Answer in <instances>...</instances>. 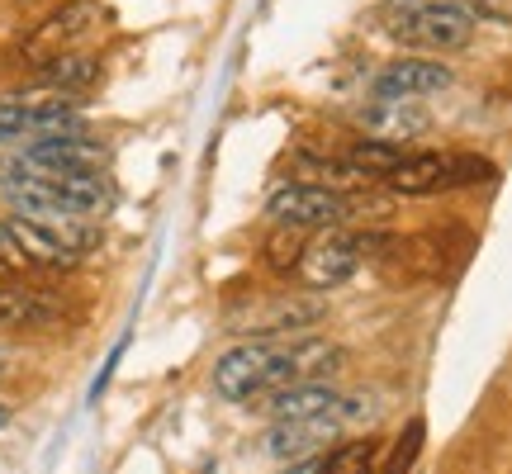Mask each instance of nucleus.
<instances>
[{
  "mask_svg": "<svg viewBox=\"0 0 512 474\" xmlns=\"http://www.w3.org/2000/svg\"><path fill=\"white\" fill-rule=\"evenodd\" d=\"M389 38L422 53H456L475 38L479 19L460 0H389Z\"/></svg>",
  "mask_w": 512,
  "mask_h": 474,
  "instance_id": "nucleus-1",
  "label": "nucleus"
},
{
  "mask_svg": "<svg viewBox=\"0 0 512 474\" xmlns=\"http://www.w3.org/2000/svg\"><path fill=\"white\" fill-rule=\"evenodd\" d=\"M214 389L228 403H252L275 394V389H285V342L256 337V342L228 347L214 361Z\"/></svg>",
  "mask_w": 512,
  "mask_h": 474,
  "instance_id": "nucleus-2",
  "label": "nucleus"
},
{
  "mask_svg": "<svg viewBox=\"0 0 512 474\" xmlns=\"http://www.w3.org/2000/svg\"><path fill=\"white\" fill-rule=\"evenodd\" d=\"M479 181H494V166L479 157H456V152H403V162L384 176V185L403 200H427V195L465 190Z\"/></svg>",
  "mask_w": 512,
  "mask_h": 474,
  "instance_id": "nucleus-3",
  "label": "nucleus"
},
{
  "mask_svg": "<svg viewBox=\"0 0 512 474\" xmlns=\"http://www.w3.org/2000/svg\"><path fill=\"white\" fill-rule=\"evenodd\" d=\"M266 219L280 223V228H299V233L342 228V223H347V195H342V190H328V185L285 181L280 190H271Z\"/></svg>",
  "mask_w": 512,
  "mask_h": 474,
  "instance_id": "nucleus-4",
  "label": "nucleus"
},
{
  "mask_svg": "<svg viewBox=\"0 0 512 474\" xmlns=\"http://www.w3.org/2000/svg\"><path fill=\"white\" fill-rule=\"evenodd\" d=\"M366 252H370V242L361 233H347V223L342 228H323L313 242H304L294 271H299V280L309 290H337V285H347L351 275L361 271Z\"/></svg>",
  "mask_w": 512,
  "mask_h": 474,
  "instance_id": "nucleus-5",
  "label": "nucleus"
},
{
  "mask_svg": "<svg viewBox=\"0 0 512 474\" xmlns=\"http://www.w3.org/2000/svg\"><path fill=\"white\" fill-rule=\"evenodd\" d=\"M67 128H81V114H76L72 95L43 91L38 95H15V100H0V143H34V138H48V133H67Z\"/></svg>",
  "mask_w": 512,
  "mask_h": 474,
  "instance_id": "nucleus-6",
  "label": "nucleus"
},
{
  "mask_svg": "<svg viewBox=\"0 0 512 474\" xmlns=\"http://www.w3.org/2000/svg\"><path fill=\"white\" fill-rule=\"evenodd\" d=\"M95 24H100V5H95V0H62L53 15H43L34 29H29V38L19 43V57H24L29 67H43V62H53V57L72 53Z\"/></svg>",
  "mask_w": 512,
  "mask_h": 474,
  "instance_id": "nucleus-7",
  "label": "nucleus"
},
{
  "mask_svg": "<svg viewBox=\"0 0 512 474\" xmlns=\"http://www.w3.org/2000/svg\"><path fill=\"white\" fill-rule=\"evenodd\" d=\"M456 81V72L432 53H413V57H394V62H384L375 81H370V91L375 100H422V95H437L446 91Z\"/></svg>",
  "mask_w": 512,
  "mask_h": 474,
  "instance_id": "nucleus-8",
  "label": "nucleus"
},
{
  "mask_svg": "<svg viewBox=\"0 0 512 474\" xmlns=\"http://www.w3.org/2000/svg\"><path fill=\"white\" fill-rule=\"evenodd\" d=\"M19 152L34 166H43V171H100L105 166V143H95L91 133H81V128L34 138V143H24Z\"/></svg>",
  "mask_w": 512,
  "mask_h": 474,
  "instance_id": "nucleus-9",
  "label": "nucleus"
},
{
  "mask_svg": "<svg viewBox=\"0 0 512 474\" xmlns=\"http://www.w3.org/2000/svg\"><path fill=\"white\" fill-rule=\"evenodd\" d=\"M271 399V413L275 422H309V418H323V413H332L337 403H342V394L337 389H328L323 380H304V384H285V389H275V394H266Z\"/></svg>",
  "mask_w": 512,
  "mask_h": 474,
  "instance_id": "nucleus-10",
  "label": "nucleus"
},
{
  "mask_svg": "<svg viewBox=\"0 0 512 474\" xmlns=\"http://www.w3.org/2000/svg\"><path fill=\"white\" fill-rule=\"evenodd\" d=\"M57 299L24 285H0V332H34L57 323Z\"/></svg>",
  "mask_w": 512,
  "mask_h": 474,
  "instance_id": "nucleus-11",
  "label": "nucleus"
},
{
  "mask_svg": "<svg viewBox=\"0 0 512 474\" xmlns=\"http://www.w3.org/2000/svg\"><path fill=\"white\" fill-rule=\"evenodd\" d=\"M5 228H10V237H15L19 256H24V266H48V271H72L81 256H72L62 242H57L48 228H38L34 219H24V214H15V219H5Z\"/></svg>",
  "mask_w": 512,
  "mask_h": 474,
  "instance_id": "nucleus-12",
  "label": "nucleus"
},
{
  "mask_svg": "<svg viewBox=\"0 0 512 474\" xmlns=\"http://www.w3.org/2000/svg\"><path fill=\"white\" fill-rule=\"evenodd\" d=\"M95 76H100V62L91 53H62L53 62H43V86L57 95H81L95 86Z\"/></svg>",
  "mask_w": 512,
  "mask_h": 474,
  "instance_id": "nucleus-13",
  "label": "nucleus"
},
{
  "mask_svg": "<svg viewBox=\"0 0 512 474\" xmlns=\"http://www.w3.org/2000/svg\"><path fill=\"white\" fill-rule=\"evenodd\" d=\"M347 162L361 166L370 181L384 185V176H389V171L403 162V143H394V138H361V143H351Z\"/></svg>",
  "mask_w": 512,
  "mask_h": 474,
  "instance_id": "nucleus-14",
  "label": "nucleus"
},
{
  "mask_svg": "<svg viewBox=\"0 0 512 474\" xmlns=\"http://www.w3.org/2000/svg\"><path fill=\"white\" fill-rule=\"evenodd\" d=\"M375 456H380L375 441H347V446H337V451L318 460V474H370Z\"/></svg>",
  "mask_w": 512,
  "mask_h": 474,
  "instance_id": "nucleus-15",
  "label": "nucleus"
},
{
  "mask_svg": "<svg viewBox=\"0 0 512 474\" xmlns=\"http://www.w3.org/2000/svg\"><path fill=\"white\" fill-rule=\"evenodd\" d=\"M299 252H304L299 228H280V223H275L271 242H266V261H271L275 271H294V266H299Z\"/></svg>",
  "mask_w": 512,
  "mask_h": 474,
  "instance_id": "nucleus-16",
  "label": "nucleus"
},
{
  "mask_svg": "<svg viewBox=\"0 0 512 474\" xmlns=\"http://www.w3.org/2000/svg\"><path fill=\"white\" fill-rule=\"evenodd\" d=\"M475 19H494V24H512V0H460Z\"/></svg>",
  "mask_w": 512,
  "mask_h": 474,
  "instance_id": "nucleus-17",
  "label": "nucleus"
},
{
  "mask_svg": "<svg viewBox=\"0 0 512 474\" xmlns=\"http://www.w3.org/2000/svg\"><path fill=\"white\" fill-rule=\"evenodd\" d=\"M24 266V256H19L15 237H10V228H5V219H0V275H10Z\"/></svg>",
  "mask_w": 512,
  "mask_h": 474,
  "instance_id": "nucleus-18",
  "label": "nucleus"
},
{
  "mask_svg": "<svg viewBox=\"0 0 512 474\" xmlns=\"http://www.w3.org/2000/svg\"><path fill=\"white\" fill-rule=\"evenodd\" d=\"M10 418H15V408H10V403L0 399V427H5V422H10Z\"/></svg>",
  "mask_w": 512,
  "mask_h": 474,
  "instance_id": "nucleus-19",
  "label": "nucleus"
},
{
  "mask_svg": "<svg viewBox=\"0 0 512 474\" xmlns=\"http://www.w3.org/2000/svg\"><path fill=\"white\" fill-rule=\"evenodd\" d=\"M290 474H318V460H309V465H294Z\"/></svg>",
  "mask_w": 512,
  "mask_h": 474,
  "instance_id": "nucleus-20",
  "label": "nucleus"
}]
</instances>
